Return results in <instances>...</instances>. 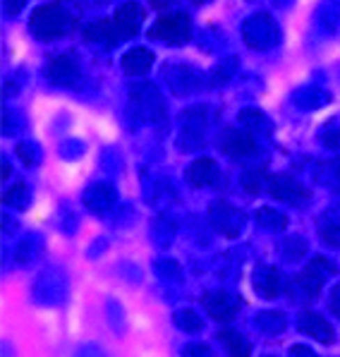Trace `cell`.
<instances>
[{
    "mask_svg": "<svg viewBox=\"0 0 340 357\" xmlns=\"http://www.w3.org/2000/svg\"><path fill=\"white\" fill-rule=\"evenodd\" d=\"M29 29L41 41H53V38L65 36L72 29V17L58 3H48L34 10V15L29 20Z\"/></svg>",
    "mask_w": 340,
    "mask_h": 357,
    "instance_id": "6da1fadb",
    "label": "cell"
},
{
    "mask_svg": "<svg viewBox=\"0 0 340 357\" xmlns=\"http://www.w3.org/2000/svg\"><path fill=\"white\" fill-rule=\"evenodd\" d=\"M190 36H192V24L185 13L163 15V17L149 29V38L163 41V43H168V46H183V43L190 41Z\"/></svg>",
    "mask_w": 340,
    "mask_h": 357,
    "instance_id": "7a4b0ae2",
    "label": "cell"
},
{
    "mask_svg": "<svg viewBox=\"0 0 340 357\" xmlns=\"http://www.w3.org/2000/svg\"><path fill=\"white\" fill-rule=\"evenodd\" d=\"M331 273H336V266L323 259V257H314V259L309 261V266L293 281V288L298 290V293H302V298L311 300L321 293L323 281H326V276H331Z\"/></svg>",
    "mask_w": 340,
    "mask_h": 357,
    "instance_id": "3957f363",
    "label": "cell"
},
{
    "mask_svg": "<svg viewBox=\"0 0 340 357\" xmlns=\"http://www.w3.org/2000/svg\"><path fill=\"white\" fill-rule=\"evenodd\" d=\"M266 190L271 192V197H276L278 202H285V204H293V206H302L311 197L309 190H307L300 180H295L293 175H285V173L268 175Z\"/></svg>",
    "mask_w": 340,
    "mask_h": 357,
    "instance_id": "277c9868",
    "label": "cell"
},
{
    "mask_svg": "<svg viewBox=\"0 0 340 357\" xmlns=\"http://www.w3.org/2000/svg\"><path fill=\"white\" fill-rule=\"evenodd\" d=\"M218 149H221L226 156L230 158H249L252 153L256 151V142H254V135L249 130H223L221 137H218Z\"/></svg>",
    "mask_w": 340,
    "mask_h": 357,
    "instance_id": "5b68a950",
    "label": "cell"
},
{
    "mask_svg": "<svg viewBox=\"0 0 340 357\" xmlns=\"http://www.w3.org/2000/svg\"><path fill=\"white\" fill-rule=\"evenodd\" d=\"M144 20H146V10L137 3L120 5L113 15V24H115V31H118L120 38H132L139 34Z\"/></svg>",
    "mask_w": 340,
    "mask_h": 357,
    "instance_id": "8992f818",
    "label": "cell"
},
{
    "mask_svg": "<svg viewBox=\"0 0 340 357\" xmlns=\"http://www.w3.org/2000/svg\"><path fill=\"white\" fill-rule=\"evenodd\" d=\"M201 302H204L206 312L213 317L216 321H233L235 317H238L240 307H242V302H240V298H233V295L228 293H206L204 298H201Z\"/></svg>",
    "mask_w": 340,
    "mask_h": 357,
    "instance_id": "52a82bcc",
    "label": "cell"
},
{
    "mask_svg": "<svg viewBox=\"0 0 340 357\" xmlns=\"http://www.w3.org/2000/svg\"><path fill=\"white\" fill-rule=\"evenodd\" d=\"M252 285H254V290L261 298L273 300L283 290L281 271L276 266H256V271L252 273Z\"/></svg>",
    "mask_w": 340,
    "mask_h": 357,
    "instance_id": "ba28073f",
    "label": "cell"
},
{
    "mask_svg": "<svg viewBox=\"0 0 340 357\" xmlns=\"http://www.w3.org/2000/svg\"><path fill=\"white\" fill-rule=\"evenodd\" d=\"M298 326H300V331L307 333V336H311V338H316L319 343L331 345L333 340H336V331H333V326L323 319L321 314H316V312H304V314L300 317Z\"/></svg>",
    "mask_w": 340,
    "mask_h": 357,
    "instance_id": "9c48e42d",
    "label": "cell"
},
{
    "mask_svg": "<svg viewBox=\"0 0 340 357\" xmlns=\"http://www.w3.org/2000/svg\"><path fill=\"white\" fill-rule=\"evenodd\" d=\"M218 180V166L213 158H196L187 168V183L192 188H208Z\"/></svg>",
    "mask_w": 340,
    "mask_h": 357,
    "instance_id": "30bf717a",
    "label": "cell"
},
{
    "mask_svg": "<svg viewBox=\"0 0 340 357\" xmlns=\"http://www.w3.org/2000/svg\"><path fill=\"white\" fill-rule=\"evenodd\" d=\"M259 22H261V15L247 22V26H245L247 43H249V46H254V48L273 46V41H276V38H271V31H276V24H273V20H266V24H259Z\"/></svg>",
    "mask_w": 340,
    "mask_h": 357,
    "instance_id": "8fae6325",
    "label": "cell"
},
{
    "mask_svg": "<svg viewBox=\"0 0 340 357\" xmlns=\"http://www.w3.org/2000/svg\"><path fill=\"white\" fill-rule=\"evenodd\" d=\"M77 75H79V70H77V63L70 56L51 58V63L46 68V77L53 84H70Z\"/></svg>",
    "mask_w": 340,
    "mask_h": 357,
    "instance_id": "7c38bea8",
    "label": "cell"
},
{
    "mask_svg": "<svg viewBox=\"0 0 340 357\" xmlns=\"http://www.w3.org/2000/svg\"><path fill=\"white\" fill-rule=\"evenodd\" d=\"M240 223L242 226V213L238 211V208L228 206L226 202H218V204L211 206V223L216 226V230H221L223 235H228V238H233V228L228 226V223Z\"/></svg>",
    "mask_w": 340,
    "mask_h": 357,
    "instance_id": "4fadbf2b",
    "label": "cell"
},
{
    "mask_svg": "<svg viewBox=\"0 0 340 357\" xmlns=\"http://www.w3.org/2000/svg\"><path fill=\"white\" fill-rule=\"evenodd\" d=\"M153 65V53L146 48H132L123 56V70L132 77H141L151 70Z\"/></svg>",
    "mask_w": 340,
    "mask_h": 357,
    "instance_id": "5bb4252c",
    "label": "cell"
},
{
    "mask_svg": "<svg viewBox=\"0 0 340 357\" xmlns=\"http://www.w3.org/2000/svg\"><path fill=\"white\" fill-rule=\"evenodd\" d=\"M218 340L223 343V348L228 350L230 357H249L252 355V343L242 336V333L233 331V328H223V331L218 333Z\"/></svg>",
    "mask_w": 340,
    "mask_h": 357,
    "instance_id": "9a60e30c",
    "label": "cell"
},
{
    "mask_svg": "<svg viewBox=\"0 0 340 357\" xmlns=\"http://www.w3.org/2000/svg\"><path fill=\"white\" fill-rule=\"evenodd\" d=\"M84 38L89 43H106V46H111V43L118 41V31H115V24L108 20H101V22H94V24H89L84 29Z\"/></svg>",
    "mask_w": 340,
    "mask_h": 357,
    "instance_id": "2e32d148",
    "label": "cell"
},
{
    "mask_svg": "<svg viewBox=\"0 0 340 357\" xmlns=\"http://www.w3.org/2000/svg\"><path fill=\"white\" fill-rule=\"evenodd\" d=\"M84 204L91 208V211H106L113 204V190L106 188V185H94L89 192L84 195Z\"/></svg>",
    "mask_w": 340,
    "mask_h": 357,
    "instance_id": "e0dca14e",
    "label": "cell"
},
{
    "mask_svg": "<svg viewBox=\"0 0 340 357\" xmlns=\"http://www.w3.org/2000/svg\"><path fill=\"white\" fill-rule=\"evenodd\" d=\"M268 188V175L264 168H254V170H247L242 175V190L247 195H259L261 190Z\"/></svg>",
    "mask_w": 340,
    "mask_h": 357,
    "instance_id": "ac0fdd59",
    "label": "cell"
},
{
    "mask_svg": "<svg viewBox=\"0 0 340 357\" xmlns=\"http://www.w3.org/2000/svg\"><path fill=\"white\" fill-rule=\"evenodd\" d=\"M256 223H261L264 228L268 230H285V226H288V218L283 216L281 211H276V208H259L256 211Z\"/></svg>",
    "mask_w": 340,
    "mask_h": 357,
    "instance_id": "d6986e66",
    "label": "cell"
},
{
    "mask_svg": "<svg viewBox=\"0 0 340 357\" xmlns=\"http://www.w3.org/2000/svg\"><path fill=\"white\" fill-rule=\"evenodd\" d=\"M240 120H242V125L254 137L259 135V132H268V130H271V123H268V120L259 111H252V108H247V111L240 113Z\"/></svg>",
    "mask_w": 340,
    "mask_h": 357,
    "instance_id": "ffe728a7",
    "label": "cell"
},
{
    "mask_svg": "<svg viewBox=\"0 0 340 357\" xmlns=\"http://www.w3.org/2000/svg\"><path fill=\"white\" fill-rule=\"evenodd\" d=\"M3 204L15 206V208H24L29 204V190H26L24 183H15L13 188L3 195Z\"/></svg>",
    "mask_w": 340,
    "mask_h": 357,
    "instance_id": "44dd1931",
    "label": "cell"
},
{
    "mask_svg": "<svg viewBox=\"0 0 340 357\" xmlns=\"http://www.w3.org/2000/svg\"><path fill=\"white\" fill-rule=\"evenodd\" d=\"M175 324L187 333H194V331H201V328H204V321H201L192 310L178 312V314H175Z\"/></svg>",
    "mask_w": 340,
    "mask_h": 357,
    "instance_id": "7402d4cb",
    "label": "cell"
},
{
    "mask_svg": "<svg viewBox=\"0 0 340 357\" xmlns=\"http://www.w3.org/2000/svg\"><path fill=\"white\" fill-rule=\"evenodd\" d=\"M259 326L268 333H278L285 328V317L281 314V312H261Z\"/></svg>",
    "mask_w": 340,
    "mask_h": 357,
    "instance_id": "603a6c76",
    "label": "cell"
},
{
    "mask_svg": "<svg viewBox=\"0 0 340 357\" xmlns=\"http://www.w3.org/2000/svg\"><path fill=\"white\" fill-rule=\"evenodd\" d=\"M321 240L331 247H340V221H328L321 226Z\"/></svg>",
    "mask_w": 340,
    "mask_h": 357,
    "instance_id": "cb8c5ba5",
    "label": "cell"
},
{
    "mask_svg": "<svg viewBox=\"0 0 340 357\" xmlns=\"http://www.w3.org/2000/svg\"><path fill=\"white\" fill-rule=\"evenodd\" d=\"M185 357H213V355H211V348H208V345L192 343L185 348Z\"/></svg>",
    "mask_w": 340,
    "mask_h": 357,
    "instance_id": "d4e9b609",
    "label": "cell"
},
{
    "mask_svg": "<svg viewBox=\"0 0 340 357\" xmlns=\"http://www.w3.org/2000/svg\"><path fill=\"white\" fill-rule=\"evenodd\" d=\"M323 144H326L328 149H340V130L323 132Z\"/></svg>",
    "mask_w": 340,
    "mask_h": 357,
    "instance_id": "484cf974",
    "label": "cell"
},
{
    "mask_svg": "<svg viewBox=\"0 0 340 357\" xmlns=\"http://www.w3.org/2000/svg\"><path fill=\"white\" fill-rule=\"evenodd\" d=\"M26 0H5V13L10 15V17H15V15H20L22 10H24Z\"/></svg>",
    "mask_w": 340,
    "mask_h": 357,
    "instance_id": "4316f807",
    "label": "cell"
},
{
    "mask_svg": "<svg viewBox=\"0 0 340 357\" xmlns=\"http://www.w3.org/2000/svg\"><path fill=\"white\" fill-rule=\"evenodd\" d=\"M331 312L340 319V285L331 290Z\"/></svg>",
    "mask_w": 340,
    "mask_h": 357,
    "instance_id": "83f0119b",
    "label": "cell"
},
{
    "mask_svg": "<svg viewBox=\"0 0 340 357\" xmlns=\"http://www.w3.org/2000/svg\"><path fill=\"white\" fill-rule=\"evenodd\" d=\"M17 153H20V156H24V161L29 163V166L34 163V153H31L29 144H20V146H17Z\"/></svg>",
    "mask_w": 340,
    "mask_h": 357,
    "instance_id": "f1b7e54d",
    "label": "cell"
},
{
    "mask_svg": "<svg viewBox=\"0 0 340 357\" xmlns=\"http://www.w3.org/2000/svg\"><path fill=\"white\" fill-rule=\"evenodd\" d=\"M173 3H175V0H151V5H153V8H158V10H166Z\"/></svg>",
    "mask_w": 340,
    "mask_h": 357,
    "instance_id": "f546056e",
    "label": "cell"
},
{
    "mask_svg": "<svg viewBox=\"0 0 340 357\" xmlns=\"http://www.w3.org/2000/svg\"><path fill=\"white\" fill-rule=\"evenodd\" d=\"M293 350H298V353L302 355V357H314V353H311V350H307V348H302V345H295Z\"/></svg>",
    "mask_w": 340,
    "mask_h": 357,
    "instance_id": "4dcf8cb0",
    "label": "cell"
},
{
    "mask_svg": "<svg viewBox=\"0 0 340 357\" xmlns=\"http://www.w3.org/2000/svg\"><path fill=\"white\" fill-rule=\"evenodd\" d=\"M0 175H3V180H8V175H10V163H8V161H3V168H0Z\"/></svg>",
    "mask_w": 340,
    "mask_h": 357,
    "instance_id": "1f68e13d",
    "label": "cell"
},
{
    "mask_svg": "<svg viewBox=\"0 0 340 357\" xmlns=\"http://www.w3.org/2000/svg\"><path fill=\"white\" fill-rule=\"evenodd\" d=\"M194 5H204V3H208V0H192Z\"/></svg>",
    "mask_w": 340,
    "mask_h": 357,
    "instance_id": "d6a6232c",
    "label": "cell"
}]
</instances>
